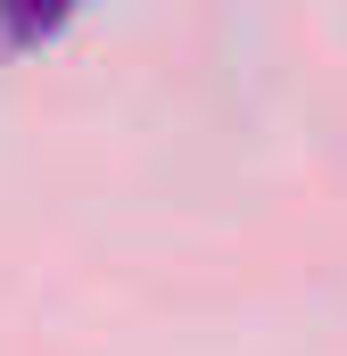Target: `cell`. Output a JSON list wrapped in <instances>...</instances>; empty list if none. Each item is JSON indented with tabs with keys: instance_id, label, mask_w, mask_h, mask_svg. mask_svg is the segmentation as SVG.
<instances>
[{
	"instance_id": "1",
	"label": "cell",
	"mask_w": 347,
	"mask_h": 356,
	"mask_svg": "<svg viewBox=\"0 0 347 356\" xmlns=\"http://www.w3.org/2000/svg\"><path fill=\"white\" fill-rule=\"evenodd\" d=\"M83 0H0V50H42L75 25Z\"/></svg>"
}]
</instances>
